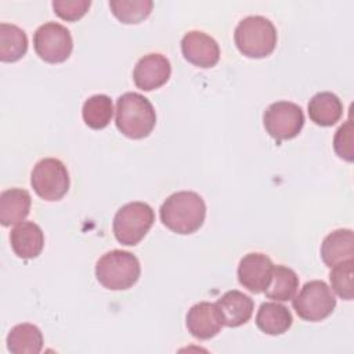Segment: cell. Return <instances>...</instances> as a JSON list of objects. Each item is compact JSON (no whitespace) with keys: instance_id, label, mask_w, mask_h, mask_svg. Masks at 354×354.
Returning a JSON list of instances; mask_svg holds the SVG:
<instances>
[{"instance_id":"6da1fadb","label":"cell","mask_w":354,"mask_h":354,"mask_svg":"<svg viewBox=\"0 0 354 354\" xmlns=\"http://www.w3.org/2000/svg\"><path fill=\"white\" fill-rule=\"evenodd\" d=\"M159 216L166 228L180 235H188L202 227L206 205L199 194L180 191L166 198L159 209Z\"/></svg>"},{"instance_id":"7a4b0ae2","label":"cell","mask_w":354,"mask_h":354,"mask_svg":"<svg viewBox=\"0 0 354 354\" xmlns=\"http://www.w3.org/2000/svg\"><path fill=\"white\" fill-rule=\"evenodd\" d=\"M115 124L118 130L129 138H144L149 136L156 124L153 105L140 93H124L116 101Z\"/></svg>"},{"instance_id":"3957f363","label":"cell","mask_w":354,"mask_h":354,"mask_svg":"<svg viewBox=\"0 0 354 354\" xmlns=\"http://www.w3.org/2000/svg\"><path fill=\"white\" fill-rule=\"evenodd\" d=\"M234 41L241 54L248 58H264L277 46V29L274 24L261 15H250L241 19L234 32Z\"/></svg>"},{"instance_id":"277c9868","label":"cell","mask_w":354,"mask_h":354,"mask_svg":"<svg viewBox=\"0 0 354 354\" xmlns=\"http://www.w3.org/2000/svg\"><path fill=\"white\" fill-rule=\"evenodd\" d=\"M138 259L127 252L115 249L102 254L95 263L97 281L109 290H126L140 278Z\"/></svg>"},{"instance_id":"5b68a950","label":"cell","mask_w":354,"mask_h":354,"mask_svg":"<svg viewBox=\"0 0 354 354\" xmlns=\"http://www.w3.org/2000/svg\"><path fill=\"white\" fill-rule=\"evenodd\" d=\"M153 221L155 213L148 203H126L116 212L113 217V235L119 243L126 246H136L151 230Z\"/></svg>"},{"instance_id":"8992f818","label":"cell","mask_w":354,"mask_h":354,"mask_svg":"<svg viewBox=\"0 0 354 354\" xmlns=\"http://www.w3.org/2000/svg\"><path fill=\"white\" fill-rule=\"evenodd\" d=\"M296 314L310 322H318L328 318L335 307L336 299L332 289L319 279L306 282L299 295L292 299Z\"/></svg>"},{"instance_id":"52a82bcc","label":"cell","mask_w":354,"mask_h":354,"mask_svg":"<svg viewBox=\"0 0 354 354\" xmlns=\"http://www.w3.org/2000/svg\"><path fill=\"white\" fill-rule=\"evenodd\" d=\"M33 191L44 201H59L69 189V173L66 166L55 158L39 160L30 174Z\"/></svg>"},{"instance_id":"ba28073f","label":"cell","mask_w":354,"mask_h":354,"mask_svg":"<svg viewBox=\"0 0 354 354\" xmlns=\"http://www.w3.org/2000/svg\"><path fill=\"white\" fill-rule=\"evenodd\" d=\"M33 47L36 54L48 64H61L66 61L73 48L71 32L61 24L46 22L40 25L33 35Z\"/></svg>"},{"instance_id":"9c48e42d","label":"cell","mask_w":354,"mask_h":354,"mask_svg":"<svg viewBox=\"0 0 354 354\" xmlns=\"http://www.w3.org/2000/svg\"><path fill=\"white\" fill-rule=\"evenodd\" d=\"M263 123L266 131L277 141L292 140L303 129L304 113L295 102L277 101L264 111Z\"/></svg>"},{"instance_id":"30bf717a","label":"cell","mask_w":354,"mask_h":354,"mask_svg":"<svg viewBox=\"0 0 354 354\" xmlns=\"http://www.w3.org/2000/svg\"><path fill=\"white\" fill-rule=\"evenodd\" d=\"M274 264L264 253H248L238 266V281L252 293H261L271 281Z\"/></svg>"},{"instance_id":"8fae6325","label":"cell","mask_w":354,"mask_h":354,"mask_svg":"<svg viewBox=\"0 0 354 354\" xmlns=\"http://www.w3.org/2000/svg\"><path fill=\"white\" fill-rule=\"evenodd\" d=\"M181 53L188 62L199 68H212L220 59L217 41L201 30H189L183 36Z\"/></svg>"},{"instance_id":"7c38bea8","label":"cell","mask_w":354,"mask_h":354,"mask_svg":"<svg viewBox=\"0 0 354 354\" xmlns=\"http://www.w3.org/2000/svg\"><path fill=\"white\" fill-rule=\"evenodd\" d=\"M171 75L170 61L159 54L151 53L138 59L133 71L136 86L144 91H152L163 86Z\"/></svg>"},{"instance_id":"4fadbf2b","label":"cell","mask_w":354,"mask_h":354,"mask_svg":"<svg viewBox=\"0 0 354 354\" xmlns=\"http://www.w3.org/2000/svg\"><path fill=\"white\" fill-rule=\"evenodd\" d=\"M185 324L188 332L201 340H207L214 337L223 325L221 314L216 303L201 301L194 304L185 317Z\"/></svg>"},{"instance_id":"5bb4252c","label":"cell","mask_w":354,"mask_h":354,"mask_svg":"<svg viewBox=\"0 0 354 354\" xmlns=\"http://www.w3.org/2000/svg\"><path fill=\"white\" fill-rule=\"evenodd\" d=\"M216 306L221 314L223 325L228 328H236L246 324L254 308V303L250 296L241 290H228L217 301Z\"/></svg>"},{"instance_id":"9a60e30c","label":"cell","mask_w":354,"mask_h":354,"mask_svg":"<svg viewBox=\"0 0 354 354\" xmlns=\"http://www.w3.org/2000/svg\"><path fill=\"white\" fill-rule=\"evenodd\" d=\"M10 242L14 253L21 259H35L44 248V234L33 221L17 224L10 234Z\"/></svg>"},{"instance_id":"2e32d148","label":"cell","mask_w":354,"mask_h":354,"mask_svg":"<svg viewBox=\"0 0 354 354\" xmlns=\"http://www.w3.org/2000/svg\"><path fill=\"white\" fill-rule=\"evenodd\" d=\"M321 259L328 267L354 260V235L348 228H339L325 236L321 245Z\"/></svg>"},{"instance_id":"e0dca14e","label":"cell","mask_w":354,"mask_h":354,"mask_svg":"<svg viewBox=\"0 0 354 354\" xmlns=\"http://www.w3.org/2000/svg\"><path fill=\"white\" fill-rule=\"evenodd\" d=\"M32 198L26 189L8 188L0 195V223L4 227L22 223L30 210Z\"/></svg>"},{"instance_id":"ac0fdd59","label":"cell","mask_w":354,"mask_h":354,"mask_svg":"<svg viewBox=\"0 0 354 354\" xmlns=\"http://www.w3.org/2000/svg\"><path fill=\"white\" fill-rule=\"evenodd\" d=\"M293 318L288 307L278 301H266L260 306L256 315L257 328L271 336L285 333L292 326Z\"/></svg>"},{"instance_id":"d6986e66","label":"cell","mask_w":354,"mask_h":354,"mask_svg":"<svg viewBox=\"0 0 354 354\" xmlns=\"http://www.w3.org/2000/svg\"><path fill=\"white\" fill-rule=\"evenodd\" d=\"M308 116L311 122L318 126H333L343 113V104L340 98L329 91L317 93L308 102Z\"/></svg>"},{"instance_id":"ffe728a7","label":"cell","mask_w":354,"mask_h":354,"mask_svg":"<svg viewBox=\"0 0 354 354\" xmlns=\"http://www.w3.org/2000/svg\"><path fill=\"white\" fill-rule=\"evenodd\" d=\"M7 348L14 354H39L43 348L41 330L33 324H18L7 335Z\"/></svg>"},{"instance_id":"44dd1931","label":"cell","mask_w":354,"mask_h":354,"mask_svg":"<svg viewBox=\"0 0 354 354\" xmlns=\"http://www.w3.org/2000/svg\"><path fill=\"white\" fill-rule=\"evenodd\" d=\"M28 50L26 33L17 25L0 24V59L3 62H15L21 59Z\"/></svg>"},{"instance_id":"7402d4cb","label":"cell","mask_w":354,"mask_h":354,"mask_svg":"<svg viewBox=\"0 0 354 354\" xmlns=\"http://www.w3.org/2000/svg\"><path fill=\"white\" fill-rule=\"evenodd\" d=\"M299 288L297 274L285 266H274L271 281L264 293L268 299L275 301L292 300Z\"/></svg>"},{"instance_id":"603a6c76","label":"cell","mask_w":354,"mask_h":354,"mask_svg":"<svg viewBox=\"0 0 354 354\" xmlns=\"http://www.w3.org/2000/svg\"><path fill=\"white\" fill-rule=\"evenodd\" d=\"M113 115L112 100L105 94H95L88 97L82 108L84 123L94 130L106 127Z\"/></svg>"},{"instance_id":"cb8c5ba5","label":"cell","mask_w":354,"mask_h":354,"mask_svg":"<svg viewBox=\"0 0 354 354\" xmlns=\"http://www.w3.org/2000/svg\"><path fill=\"white\" fill-rule=\"evenodd\" d=\"M109 7L122 24H138L151 14L153 3L151 0H111Z\"/></svg>"},{"instance_id":"d4e9b609","label":"cell","mask_w":354,"mask_h":354,"mask_svg":"<svg viewBox=\"0 0 354 354\" xmlns=\"http://www.w3.org/2000/svg\"><path fill=\"white\" fill-rule=\"evenodd\" d=\"M329 281L332 290L344 300H353V274H354V260H347L330 267Z\"/></svg>"},{"instance_id":"484cf974","label":"cell","mask_w":354,"mask_h":354,"mask_svg":"<svg viewBox=\"0 0 354 354\" xmlns=\"http://www.w3.org/2000/svg\"><path fill=\"white\" fill-rule=\"evenodd\" d=\"M353 133H354L353 122H351V119H348L336 130L335 137H333V149H335L336 155L340 159H344L347 162L354 160Z\"/></svg>"},{"instance_id":"4316f807","label":"cell","mask_w":354,"mask_h":354,"mask_svg":"<svg viewBox=\"0 0 354 354\" xmlns=\"http://www.w3.org/2000/svg\"><path fill=\"white\" fill-rule=\"evenodd\" d=\"M90 0H54V12L64 21H77L90 8Z\"/></svg>"}]
</instances>
